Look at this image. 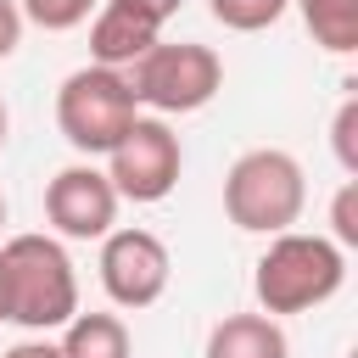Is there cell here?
<instances>
[{
  "label": "cell",
  "instance_id": "6da1fadb",
  "mask_svg": "<svg viewBox=\"0 0 358 358\" xmlns=\"http://www.w3.org/2000/svg\"><path fill=\"white\" fill-rule=\"evenodd\" d=\"M0 280H6V319L22 330H62L78 313V274L62 241L50 235H11L0 246Z\"/></svg>",
  "mask_w": 358,
  "mask_h": 358
},
{
  "label": "cell",
  "instance_id": "7a4b0ae2",
  "mask_svg": "<svg viewBox=\"0 0 358 358\" xmlns=\"http://www.w3.org/2000/svg\"><path fill=\"white\" fill-rule=\"evenodd\" d=\"M341 280H347V252L330 235H296V229L274 235L252 268V291H257V308L268 319L308 313V308L330 302L341 291Z\"/></svg>",
  "mask_w": 358,
  "mask_h": 358
},
{
  "label": "cell",
  "instance_id": "3957f363",
  "mask_svg": "<svg viewBox=\"0 0 358 358\" xmlns=\"http://www.w3.org/2000/svg\"><path fill=\"white\" fill-rule=\"evenodd\" d=\"M308 207V179L302 162L280 145L241 151L235 168L224 173V213L246 235H285Z\"/></svg>",
  "mask_w": 358,
  "mask_h": 358
},
{
  "label": "cell",
  "instance_id": "277c9868",
  "mask_svg": "<svg viewBox=\"0 0 358 358\" xmlns=\"http://www.w3.org/2000/svg\"><path fill=\"white\" fill-rule=\"evenodd\" d=\"M134 117H140L134 90H129V78L112 73V67H95V62H90V67L67 73L62 90H56V129H62V140H67L78 157H106V151L129 134Z\"/></svg>",
  "mask_w": 358,
  "mask_h": 358
},
{
  "label": "cell",
  "instance_id": "5b68a950",
  "mask_svg": "<svg viewBox=\"0 0 358 358\" xmlns=\"http://www.w3.org/2000/svg\"><path fill=\"white\" fill-rule=\"evenodd\" d=\"M123 78L134 90V106H151L157 117H185V112H201L224 90V62L213 45H196V39L162 45L157 39Z\"/></svg>",
  "mask_w": 358,
  "mask_h": 358
},
{
  "label": "cell",
  "instance_id": "8992f818",
  "mask_svg": "<svg viewBox=\"0 0 358 358\" xmlns=\"http://www.w3.org/2000/svg\"><path fill=\"white\" fill-rule=\"evenodd\" d=\"M179 168H185V151L162 117H134L129 134L106 151V179L117 201H168L179 185Z\"/></svg>",
  "mask_w": 358,
  "mask_h": 358
},
{
  "label": "cell",
  "instance_id": "52a82bcc",
  "mask_svg": "<svg viewBox=\"0 0 358 358\" xmlns=\"http://www.w3.org/2000/svg\"><path fill=\"white\" fill-rule=\"evenodd\" d=\"M168 274H173V257L151 229H112L101 241V291L117 308H134V313L151 308L168 291Z\"/></svg>",
  "mask_w": 358,
  "mask_h": 358
},
{
  "label": "cell",
  "instance_id": "ba28073f",
  "mask_svg": "<svg viewBox=\"0 0 358 358\" xmlns=\"http://www.w3.org/2000/svg\"><path fill=\"white\" fill-rule=\"evenodd\" d=\"M45 218L67 241H106L117 224V190L101 168L73 162L45 185Z\"/></svg>",
  "mask_w": 358,
  "mask_h": 358
},
{
  "label": "cell",
  "instance_id": "9c48e42d",
  "mask_svg": "<svg viewBox=\"0 0 358 358\" xmlns=\"http://www.w3.org/2000/svg\"><path fill=\"white\" fill-rule=\"evenodd\" d=\"M157 22H145V17H134L129 6H117V0H101L95 6V22H90V56H95V67H112V73H123V67H134L151 45H157Z\"/></svg>",
  "mask_w": 358,
  "mask_h": 358
},
{
  "label": "cell",
  "instance_id": "30bf717a",
  "mask_svg": "<svg viewBox=\"0 0 358 358\" xmlns=\"http://www.w3.org/2000/svg\"><path fill=\"white\" fill-rule=\"evenodd\" d=\"M201 358H291V341L268 313H229L207 330Z\"/></svg>",
  "mask_w": 358,
  "mask_h": 358
},
{
  "label": "cell",
  "instance_id": "8fae6325",
  "mask_svg": "<svg viewBox=\"0 0 358 358\" xmlns=\"http://www.w3.org/2000/svg\"><path fill=\"white\" fill-rule=\"evenodd\" d=\"M62 330V358H129V324L117 313H73Z\"/></svg>",
  "mask_w": 358,
  "mask_h": 358
},
{
  "label": "cell",
  "instance_id": "7c38bea8",
  "mask_svg": "<svg viewBox=\"0 0 358 358\" xmlns=\"http://www.w3.org/2000/svg\"><path fill=\"white\" fill-rule=\"evenodd\" d=\"M313 45H324L330 56H352L358 50V0H296Z\"/></svg>",
  "mask_w": 358,
  "mask_h": 358
},
{
  "label": "cell",
  "instance_id": "4fadbf2b",
  "mask_svg": "<svg viewBox=\"0 0 358 358\" xmlns=\"http://www.w3.org/2000/svg\"><path fill=\"white\" fill-rule=\"evenodd\" d=\"M285 6L291 0H207L213 22H224L229 34H263L285 17Z\"/></svg>",
  "mask_w": 358,
  "mask_h": 358
},
{
  "label": "cell",
  "instance_id": "5bb4252c",
  "mask_svg": "<svg viewBox=\"0 0 358 358\" xmlns=\"http://www.w3.org/2000/svg\"><path fill=\"white\" fill-rule=\"evenodd\" d=\"M95 6H101V0H17L22 22H34V28H45V34H67V28L90 22Z\"/></svg>",
  "mask_w": 358,
  "mask_h": 358
},
{
  "label": "cell",
  "instance_id": "9a60e30c",
  "mask_svg": "<svg viewBox=\"0 0 358 358\" xmlns=\"http://www.w3.org/2000/svg\"><path fill=\"white\" fill-rule=\"evenodd\" d=\"M330 145H336L341 173L358 179V101H352V95L341 101V112H336V123H330Z\"/></svg>",
  "mask_w": 358,
  "mask_h": 358
},
{
  "label": "cell",
  "instance_id": "2e32d148",
  "mask_svg": "<svg viewBox=\"0 0 358 358\" xmlns=\"http://www.w3.org/2000/svg\"><path fill=\"white\" fill-rule=\"evenodd\" d=\"M330 224H336V246H358V179H347L330 201Z\"/></svg>",
  "mask_w": 358,
  "mask_h": 358
},
{
  "label": "cell",
  "instance_id": "e0dca14e",
  "mask_svg": "<svg viewBox=\"0 0 358 358\" xmlns=\"http://www.w3.org/2000/svg\"><path fill=\"white\" fill-rule=\"evenodd\" d=\"M17 45H22V11H17V0H0V62Z\"/></svg>",
  "mask_w": 358,
  "mask_h": 358
},
{
  "label": "cell",
  "instance_id": "ac0fdd59",
  "mask_svg": "<svg viewBox=\"0 0 358 358\" xmlns=\"http://www.w3.org/2000/svg\"><path fill=\"white\" fill-rule=\"evenodd\" d=\"M117 6H129L134 17H145V22H157V28H162V22H168L185 0H117Z\"/></svg>",
  "mask_w": 358,
  "mask_h": 358
},
{
  "label": "cell",
  "instance_id": "d6986e66",
  "mask_svg": "<svg viewBox=\"0 0 358 358\" xmlns=\"http://www.w3.org/2000/svg\"><path fill=\"white\" fill-rule=\"evenodd\" d=\"M0 358H62V347H56V341H45V336H34V341H17V347H6Z\"/></svg>",
  "mask_w": 358,
  "mask_h": 358
},
{
  "label": "cell",
  "instance_id": "ffe728a7",
  "mask_svg": "<svg viewBox=\"0 0 358 358\" xmlns=\"http://www.w3.org/2000/svg\"><path fill=\"white\" fill-rule=\"evenodd\" d=\"M6 129H11V117H6V101H0V145H6Z\"/></svg>",
  "mask_w": 358,
  "mask_h": 358
},
{
  "label": "cell",
  "instance_id": "44dd1931",
  "mask_svg": "<svg viewBox=\"0 0 358 358\" xmlns=\"http://www.w3.org/2000/svg\"><path fill=\"white\" fill-rule=\"evenodd\" d=\"M0 324H6V280H0Z\"/></svg>",
  "mask_w": 358,
  "mask_h": 358
},
{
  "label": "cell",
  "instance_id": "7402d4cb",
  "mask_svg": "<svg viewBox=\"0 0 358 358\" xmlns=\"http://www.w3.org/2000/svg\"><path fill=\"white\" fill-rule=\"evenodd\" d=\"M0 224H6V196H0Z\"/></svg>",
  "mask_w": 358,
  "mask_h": 358
}]
</instances>
